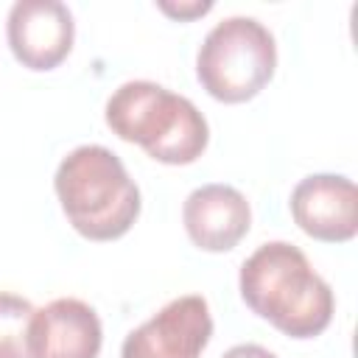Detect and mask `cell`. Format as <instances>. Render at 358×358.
<instances>
[{
	"label": "cell",
	"instance_id": "obj_2",
	"mask_svg": "<svg viewBox=\"0 0 358 358\" xmlns=\"http://www.w3.org/2000/svg\"><path fill=\"white\" fill-rule=\"evenodd\" d=\"M56 196L73 229L90 241H115L140 215V190L106 145H78L56 168Z\"/></svg>",
	"mask_w": 358,
	"mask_h": 358
},
{
	"label": "cell",
	"instance_id": "obj_8",
	"mask_svg": "<svg viewBox=\"0 0 358 358\" xmlns=\"http://www.w3.org/2000/svg\"><path fill=\"white\" fill-rule=\"evenodd\" d=\"M103 327L87 302L62 296L34 310L28 324V358H98Z\"/></svg>",
	"mask_w": 358,
	"mask_h": 358
},
{
	"label": "cell",
	"instance_id": "obj_9",
	"mask_svg": "<svg viewBox=\"0 0 358 358\" xmlns=\"http://www.w3.org/2000/svg\"><path fill=\"white\" fill-rule=\"evenodd\" d=\"M187 238L204 252H229L249 232L252 210L246 196L232 185H201L182 204Z\"/></svg>",
	"mask_w": 358,
	"mask_h": 358
},
{
	"label": "cell",
	"instance_id": "obj_12",
	"mask_svg": "<svg viewBox=\"0 0 358 358\" xmlns=\"http://www.w3.org/2000/svg\"><path fill=\"white\" fill-rule=\"evenodd\" d=\"M221 358H277V355L271 350L260 347V344H235Z\"/></svg>",
	"mask_w": 358,
	"mask_h": 358
},
{
	"label": "cell",
	"instance_id": "obj_4",
	"mask_svg": "<svg viewBox=\"0 0 358 358\" xmlns=\"http://www.w3.org/2000/svg\"><path fill=\"white\" fill-rule=\"evenodd\" d=\"M277 45L271 31L255 17H227L215 22L199 45L196 78L224 103L255 98L274 76Z\"/></svg>",
	"mask_w": 358,
	"mask_h": 358
},
{
	"label": "cell",
	"instance_id": "obj_1",
	"mask_svg": "<svg viewBox=\"0 0 358 358\" xmlns=\"http://www.w3.org/2000/svg\"><path fill=\"white\" fill-rule=\"evenodd\" d=\"M241 296L252 313L291 338H313L327 330L336 296L313 271L305 252L288 241L257 246L241 266Z\"/></svg>",
	"mask_w": 358,
	"mask_h": 358
},
{
	"label": "cell",
	"instance_id": "obj_5",
	"mask_svg": "<svg viewBox=\"0 0 358 358\" xmlns=\"http://www.w3.org/2000/svg\"><path fill=\"white\" fill-rule=\"evenodd\" d=\"M213 336L207 299L185 294L123 338L120 358H199Z\"/></svg>",
	"mask_w": 358,
	"mask_h": 358
},
{
	"label": "cell",
	"instance_id": "obj_7",
	"mask_svg": "<svg viewBox=\"0 0 358 358\" xmlns=\"http://www.w3.org/2000/svg\"><path fill=\"white\" fill-rule=\"evenodd\" d=\"M296 227L324 243L352 241L358 232V190L341 173H310L291 190Z\"/></svg>",
	"mask_w": 358,
	"mask_h": 358
},
{
	"label": "cell",
	"instance_id": "obj_3",
	"mask_svg": "<svg viewBox=\"0 0 358 358\" xmlns=\"http://www.w3.org/2000/svg\"><path fill=\"white\" fill-rule=\"evenodd\" d=\"M106 126L126 143L165 165L196 162L210 140V129L196 103L154 81H126L106 101Z\"/></svg>",
	"mask_w": 358,
	"mask_h": 358
},
{
	"label": "cell",
	"instance_id": "obj_11",
	"mask_svg": "<svg viewBox=\"0 0 358 358\" xmlns=\"http://www.w3.org/2000/svg\"><path fill=\"white\" fill-rule=\"evenodd\" d=\"M157 8L173 20H196L201 14H207L213 8L210 0H190V3H168V0H159Z\"/></svg>",
	"mask_w": 358,
	"mask_h": 358
},
{
	"label": "cell",
	"instance_id": "obj_6",
	"mask_svg": "<svg viewBox=\"0 0 358 358\" xmlns=\"http://www.w3.org/2000/svg\"><path fill=\"white\" fill-rule=\"evenodd\" d=\"M6 36L14 59L28 70H53L73 50L76 22L59 0H17L8 11Z\"/></svg>",
	"mask_w": 358,
	"mask_h": 358
},
{
	"label": "cell",
	"instance_id": "obj_10",
	"mask_svg": "<svg viewBox=\"0 0 358 358\" xmlns=\"http://www.w3.org/2000/svg\"><path fill=\"white\" fill-rule=\"evenodd\" d=\"M34 310L25 296L0 291V358H28V324Z\"/></svg>",
	"mask_w": 358,
	"mask_h": 358
}]
</instances>
